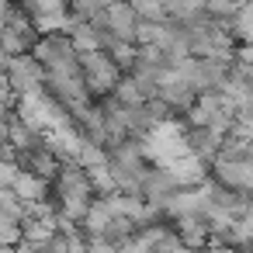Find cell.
<instances>
[{
	"label": "cell",
	"mask_w": 253,
	"mask_h": 253,
	"mask_svg": "<svg viewBox=\"0 0 253 253\" xmlns=\"http://www.w3.org/2000/svg\"><path fill=\"white\" fill-rule=\"evenodd\" d=\"M80 80H84V87L94 101H104L122 84V70L111 63L108 52H84L80 56Z\"/></svg>",
	"instance_id": "obj_1"
},
{
	"label": "cell",
	"mask_w": 253,
	"mask_h": 253,
	"mask_svg": "<svg viewBox=\"0 0 253 253\" xmlns=\"http://www.w3.org/2000/svg\"><path fill=\"white\" fill-rule=\"evenodd\" d=\"M32 56L45 73H80V52L73 49L70 35H42L32 45Z\"/></svg>",
	"instance_id": "obj_2"
},
{
	"label": "cell",
	"mask_w": 253,
	"mask_h": 253,
	"mask_svg": "<svg viewBox=\"0 0 253 253\" xmlns=\"http://www.w3.org/2000/svg\"><path fill=\"white\" fill-rule=\"evenodd\" d=\"M173 73H177L180 80H187V84L194 87V94H218V90L225 87V80H229V66H225V63L194 59V56L173 63Z\"/></svg>",
	"instance_id": "obj_3"
},
{
	"label": "cell",
	"mask_w": 253,
	"mask_h": 253,
	"mask_svg": "<svg viewBox=\"0 0 253 253\" xmlns=\"http://www.w3.org/2000/svg\"><path fill=\"white\" fill-rule=\"evenodd\" d=\"M7 84H11V90H14V97H32V94H42L45 90V70L39 66V59L32 56V52H25V56H14L11 63H7Z\"/></svg>",
	"instance_id": "obj_4"
},
{
	"label": "cell",
	"mask_w": 253,
	"mask_h": 253,
	"mask_svg": "<svg viewBox=\"0 0 253 253\" xmlns=\"http://www.w3.org/2000/svg\"><path fill=\"white\" fill-rule=\"evenodd\" d=\"M135 25H139V18H135V11H132V4H108V7H104V18H101L104 49H108L111 42H128V45H135Z\"/></svg>",
	"instance_id": "obj_5"
},
{
	"label": "cell",
	"mask_w": 253,
	"mask_h": 253,
	"mask_svg": "<svg viewBox=\"0 0 253 253\" xmlns=\"http://www.w3.org/2000/svg\"><path fill=\"white\" fill-rule=\"evenodd\" d=\"M156 101H163L173 115H187V111L194 108L198 94H194V87H191L187 80H180L173 70H167V73L156 80Z\"/></svg>",
	"instance_id": "obj_6"
},
{
	"label": "cell",
	"mask_w": 253,
	"mask_h": 253,
	"mask_svg": "<svg viewBox=\"0 0 253 253\" xmlns=\"http://www.w3.org/2000/svg\"><path fill=\"white\" fill-rule=\"evenodd\" d=\"M39 42V32H35V25L21 14V4H18V18L0 32V52H4L7 59H14V56H25V52H32V45Z\"/></svg>",
	"instance_id": "obj_7"
},
{
	"label": "cell",
	"mask_w": 253,
	"mask_h": 253,
	"mask_svg": "<svg viewBox=\"0 0 253 253\" xmlns=\"http://www.w3.org/2000/svg\"><path fill=\"white\" fill-rule=\"evenodd\" d=\"M167 225H170V232H173L187 250H194V253H201V250L211 246V229H208V222H205L201 211H198V215H177V218H170Z\"/></svg>",
	"instance_id": "obj_8"
},
{
	"label": "cell",
	"mask_w": 253,
	"mask_h": 253,
	"mask_svg": "<svg viewBox=\"0 0 253 253\" xmlns=\"http://www.w3.org/2000/svg\"><path fill=\"white\" fill-rule=\"evenodd\" d=\"M59 160L45 149V146H39V149H28V153H18V170H25V173H32V177H39V180H45L49 187H52V180L59 177Z\"/></svg>",
	"instance_id": "obj_9"
},
{
	"label": "cell",
	"mask_w": 253,
	"mask_h": 253,
	"mask_svg": "<svg viewBox=\"0 0 253 253\" xmlns=\"http://www.w3.org/2000/svg\"><path fill=\"white\" fill-rule=\"evenodd\" d=\"M11 191H14V198H18L25 208L49 201V184L39 180V177H32V173H25V170H18V173L11 177Z\"/></svg>",
	"instance_id": "obj_10"
},
{
	"label": "cell",
	"mask_w": 253,
	"mask_h": 253,
	"mask_svg": "<svg viewBox=\"0 0 253 253\" xmlns=\"http://www.w3.org/2000/svg\"><path fill=\"white\" fill-rule=\"evenodd\" d=\"M225 32L232 35V42L239 49H253V4L250 7H239V14L225 25Z\"/></svg>",
	"instance_id": "obj_11"
},
{
	"label": "cell",
	"mask_w": 253,
	"mask_h": 253,
	"mask_svg": "<svg viewBox=\"0 0 253 253\" xmlns=\"http://www.w3.org/2000/svg\"><path fill=\"white\" fill-rule=\"evenodd\" d=\"M39 146H45V135L35 132V128H28V125H21L14 118L11 122V149L14 153H28V149H39Z\"/></svg>",
	"instance_id": "obj_12"
},
{
	"label": "cell",
	"mask_w": 253,
	"mask_h": 253,
	"mask_svg": "<svg viewBox=\"0 0 253 253\" xmlns=\"http://www.w3.org/2000/svg\"><path fill=\"white\" fill-rule=\"evenodd\" d=\"M229 80L246 94V97H253V63H246V59H236L232 66H229Z\"/></svg>",
	"instance_id": "obj_13"
},
{
	"label": "cell",
	"mask_w": 253,
	"mask_h": 253,
	"mask_svg": "<svg viewBox=\"0 0 253 253\" xmlns=\"http://www.w3.org/2000/svg\"><path fill=\"white\" fill-rule=\"evenodd\" d=\"M132 11L139 21H153V25L167 21V4H156V0H139V4H132Z\"/></svg>",
	"instance_id": "obj_14"
},
{
	"label": "cell",
	"mask_w": 253,
	"mask_h": 253,
	"mask_svg": "<svg viewBox=\"0 0 253 253\" xmlns=\"http://www.w3.org/2000/svg\"><path fill=\"white\" fill-rule=\"evenodd\" d=\"M18 243H21V222L0 208V246H18Z\"/></svg>",
	"instance_id": "obj_15"
},
{
	"label": "cell",
	"mask_w": 253,
	"mask_h": 253,
	"mask_svg": "<svg viewBox=\"0 0 253 253\" xmlns=\"http://www.w3.org/2000/svg\"><path fill=\"white\" fill-rule=\"evenodd\" d=\"M0 208H4L11 218H18V222H25V215H28V208L14 198V191H11V187H0Z\"/></svg>",
	"instance_id": "obj_16"
},
{
	"label": "cell",
	"mask_w": 253,
	"mask_h": 253,
	"mask_svg": "<svg viewBox=\"0 0 253 253\" xmlns=\"http://www.w3.org/2000/svg\"><path fill=\"white\" fill-rule=\"evenodd\" d=\"M153 253H194V250H187V246H184V243H180L173 232H167V236H163V239L153 246Z\"/></svg>",
	"instance_id": "obj_17"
},
{
	"label": "cell",
	"mask_w": 253,
	"mask_h": 253,
	"mask_svg": "<svg viewBox=\"0 0 253 253\" xmlns=\"http://www.w3.org/2000/svg\"><path fill=\"white\" fill-rule=\"evenodd\" d=\"M14 104H18V97H14V90H11V84H7V77L0 73V111H14Z\"/></svg>",
	"instance_id": "obj_18"
},
{
	"label": "cell",
	"mask_w": 253,
	"mask_h": 253,
	"mask_svg": "<svg viewBox=\"0 0 253 253\" xmlns=\"http://www.w3.org/2000/svg\"><path fill=\"white\" fill-rule=\"evenodd\" d=\"M11 122L14 111H0V146H11Z\"/></svg>",
	"instance_id": "obj_19"
},
{
	"label": "cell",
	"mask_w": 253,
	"mask_h": 253,
	"mask_svg": "<svg viewBox=\"0 0 253 253\" xmlns=\"http://www.w3.org/2000/svg\"><path fill=\"white\" fill-rule=\"evenodd\" d=\"M18 18V4H0V32Z\"/></svg>",
	"instance_id": "obj_20"
},
{
	"label": "cell",
	"mask_w": 253,
	"mask_h": 253,
	"mask_svg": "<svg viewBox=\"0 0 253 253\" xmlns=\"http://www.w3.org/2000/svg\"><path fill=\"white\" fill-rule=\"evenodd\" d=\"M14 173H18V167H11V163L0 160V187H11V177Z\"/></svg>",
	"instance_id": "obj_21"
},
{
	"label": "cell",
	"mask_w": 253,
	"mask_h": 253,
	"mask_svg": "<svg viewBox=\"0 0 253 253\" xmlns=\"http://www.w3.org/2000/svg\"><path fill=\"white\" fill-rule=\"evenodd\" d=\"M239 59H246V63H253V49H239Z\"/></svg>",
	"instance_id": "obj_22"
},
{
	"label": "cell",
	"mask_w": 253,
	"mask_h": 253,
	"mask_svg": "<svg viewBox=\"0 0 253 253\" xmlns=\"http://www.w3.org/2000/svg\"><path fill=\"white\" fill-rule=\"evenodd\" d=\"M236 253H253V250H236Z\"/></svg>",
	"instance_id": "obj_23"
}]
</instances>
